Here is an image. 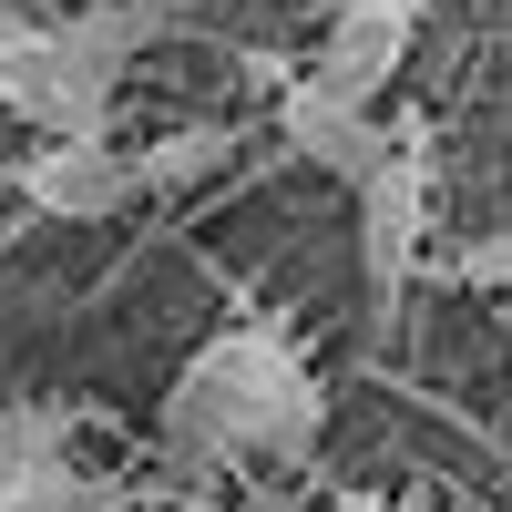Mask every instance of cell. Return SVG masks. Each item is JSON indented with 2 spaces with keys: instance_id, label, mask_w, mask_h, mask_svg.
<instances>
[{
  "instance_id": "1",
  "label": "cell",
  "mask_w": 512,
  "mask_h": 512,
  "mask_svg": "<svg viewBox=\"0 0 512 512\" xmlns=\"http://www.w3.org/2000/svg\"><path fill=\"white\" fill-rule=\"evenodd\" d=\"M318 431H328V390L277 328H216L164 390V461H185V472L308 461Z\"/></svg>"
},
{
  "instance_id": "4",
  "label": "cell",
  "mask_w": 512,
  "mask_h": 512,
  "mask_svg": "<svg viewBox=\"0 0 512 512\" xmlns=\"http://www.w3.org/2000/svg\"><path fill=\"white\" fill-rule=\"evenodd\" d=\"M410 41H420V0H338V21L318 31V93L338 103H379L400 82L410 62Z\"/></svg>"
},
{
  "instance_id": "2",
  "label": "cell",
  "mask_w": 512,
  "mask_h": 512,
  "mask_svg": "<svg viewBox=\"0 0 512 512\" xmlns=\"http://www.w3.org/2000/svg\"><path fill=\"white\" fill-rule=\"evenodd\" d=\"M0 113H21L41 144H82V134H103V123H113V103L72 82L52 21H41V11H11V0H0Z\"/></svg>"
},
{
  "instance_id": "8",
  "label": "cell",
  "mask_w": 512,
  "mask_h": 512,
  "mask_svg": "<svg viewBox=\"0 0 512 512\" xmlns=\"http://www.w3.org/2000/svg\"><path fill=\"white\" fill-rule=\"evenodd\" d=\"M123 164H134V195H185V185H205V175L236 164V123H175V134L134 144Z\"/></svg>"
},
{
  "instance_id": "11",
  "label": "cell",
  "mask_w": 512,
  "mask_h": 512,
  "mask_svg": "<svg viewBox=\"0 0 512 512\" xmlns=\"http://www.w3.org/2000/svg\"><path fill=\"white\" fill-rule=\"evenodd\" d=\"M461 287H512V226H492V236L461 246Z\"/></svg>"
},
{
  "instance_id": "10",
  "label": "cell",
  "mask_w": 512,
  "mask_h": 512,
  "mask_svg": "<svg viewBox=\"0 0 512 512\" xmlns=\"http://www.w3.org/2000/svg\"><path fill=\"white\" fill-rule=\"evenodd\" d=\"M62 431H72V410H0V461H41V451H62Z\"/></svg>"
},
{
  "instance_id": "9",
  "label": "cell",
  "mask_w": 512,
  "mask_h": 512,
  "mask_svg": "<svg viewBox=\"0 0 512 512\" xmlns=\"http://www.w3.org/2000/svg\"><path fill=\"white\" fill-rule=\"evenodd\" d=\"M0 512H123V492L41 451V461H0Z\"/></svg>"
},
{
  "instance_id": "7",
  "label": "cell",
  "mask_w": 512,
  "mask_h": 512,
  "mask_svg": "<svg viewBox=\"0 0 512 512\" xmlns=\"http://www.w3.org/2000/svg\"><path fill=\"white\" fill-rule=\"evenodd\" d=\"M52 41H62V62H72V82L82 93H103L113 103V82H123V62L154 41V11H134V0H93V11H52Z\"/></svg>"
},
{
  "instance_id": "12",
  "label": "cell",
  "mask_w": 512,
  "mask_h": 512,
  "mask_svg": "<svg viewBox=\"0 0 512 512\" xmlns=\"http://www.w3.org/2000/svg\"><path fill=\"white\" fill-rule=\"evenodd\" d=\"M256 512H287V502H256Z\"/></svg>"
},
{
  "instance_id": "3",
  "label": "cell",
  "mask_w": 512,
  "mask_h": 512,
  "mask_svg": "<svg viewBox=\"0 0 512 512\" xmlns=\"http://www.w3.org/2000/svg\"><path fill=\"white\" fill-rule=\"evenodd\" d=\"M420 236H431V185H420V154L390 144V164L359 185V287H369V318H400V297L420 277Z\"/></svg>"
},
{
  "instance_id": "6",
  "label": "cell",
  "mask_w": 512,
  "mask_h": 512,
  "mask_svg": "<svg viewBox=\"0 0 512 512\" xmlns=\"http://www.w3.org/2000/svg\"><path fill=\"white\" fill-rule=\"evenodd\" d=\"M277 134L318 164V175H338V185H369L379 164H390V123H379L369 103H338V93H318V82H297V93L277 103Z\"/></svg>"
},
{
  "instance_id": "5",
  "label": "cell",
  "mask_w": 512,
  "mask_h": 512,
  "mask_svg": "<svg viewBox=\"0 0 512 512\" xmlns=\"http://www.w3.org/2000/svg\"><path fill=\"white\" fill-rule=\"evenodd\" d=\"M11 195L31 205V216H62V226H93V216H123L134 205V164H123L113 134H82V144H41Z\"/></svg>"
}]
</instances>
